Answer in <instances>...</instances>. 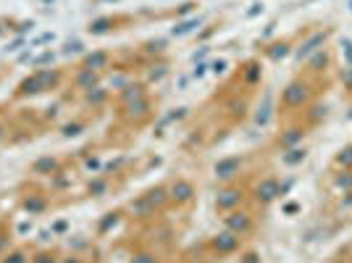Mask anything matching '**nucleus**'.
<instances>
[{"instance_id": "f257e3e1", "label": "nucleus", "mask_w": 352, "mask_h": 263, "mask_svg": "<svg viewBox=\"0 0 352 263\" xmlns=\"http://www.w3.org/2000/svg\"><path fill=\"white\" fill-rule=\"evenodd\" d=\"M316 92H318V85H316V79H310V76H294L292 82L287 85V87L281 90V98H279V108L284 114H294V111H305L313 98H316Z\"/></svg>"}, {"instance_id": "f03ea898", "label": "nucleus", "mask_w": 352, "mask_h": 263, "mask_svg": "<svg viewBox=\"0 0 352 263\" xmlns=\"http://www.w3.org/2000/svg\"><path fill=\"white\" fill-rule=\"evenodd\" d=\"M279 198H281V182L276 174L261 176V179L250 187V200L258 205V208H268L271 203H276Z\"/></svg>"}, {"instance_id": "7ed1b4c3", "label": "nucleus", "mask_w": 352, "mask_h": 263, "mask_svg": "<svg viewBox=\"0 0 352 263\" xmlns=\"http://www.w3.org/2000/svg\"><path fill=\"white\" fill-rule=\"evenodd\" d=\"M248 198H250V187H245V185H236V182L223 185L219 190V195H216V211L219 213H229L234 208H242Z\"/></svg>"}, {"instance_id": "20e7f679", "label": "nucleus", "mask_w": 352, "mask_h": 263, "mask_svg": "<svg viewBox=\"0 0 352 263\" xmlns=\"http://www.w3.org/2000/svg\"><path fill=\"white\" fill-rule=\"evenodd\" d=\"M223 229L239 234V237L245 240V237L252 234V229H255V216H252V211H250V208H234V211L223 213Z\"/></svg>"}, {"instance_id": "39448f33", "label": "nucleus", "mask_w": 352, "mask_h": 263, "mask_svg": "<svg viewBox=\"0 0 352 263\" xmlns=\"http://www.w3.org/2000/svg\"><path fill=\"white\" fill-rule=\"evenodd\" d=\"M208 250L216 255V258H226V255H234L242 250V237L234 232H229V229H223V232L213 234L210 240H208Z\"/></svg>"}, {"instance_id": "423d86ee", "label": "nucleus", "mask_w": 352, "mask_h": 263, "mask_svg": "<svg viewBox=\"0 0 352 263\" xmlns=\"http://www.w3.org/2000/svg\"><path fill=\"white\" fill-rule=\"evenodd\" d=\"M166 190H168V200H171V205H176V208H187V205L195 200V195H197V187L192 185L187 176H176Z\"/></svg>"}, {"instance_id": "0eeeda50", "label": "nucleus", "mask_w": 352, "mask_h": 263, "mask_svg": "<svg viewBox=\"0 0 352 263\" xmlns=\"http://www.w3.org/2000/svg\"><path fill=\"white\" fill-rule=\"evenodd\" d=\"M329 37H331V30H313L308 32L305 37H302V43L297 45V61H308L313 53H318L321 48H326L329 43Z\"/></svg>"}, {"instance_id": "6e6552de", "label": "nucleus", "mask_w": 352, "mask_h": 263, "mask_svg": "<svg viewBox=\"0 0 352 263\" xmlns=\"http://www.w3.org/2000/svg\"><path fill=\"white\" fill-rule=\"evenodd\" d=\"M242 169H245V158L242 156H229V158H223L213 166V176H216V182L221 185H232L239 179L242 174Z\"/></svg>"}, {"instance_id": "1a4fd4ad", "label": "nucleus", "mask_w": 352, "mask_h": 263, "mask_svg": "<svg viewBox=\"0 0 352 263\" xmlns=\"http://www.w3.org/2000/svg\"><path fill=\"white\" fill-rule=\"evenodd\" d=\"M305 137H308V127H305L302 121H294V124H289L287 129H281L279 134H276V147H281V153H284V150H289V147L302 145Z\"/></svg>"}, {"instance_id": "9d476101", "label": "nucleus", "mask_w": 352, "mask_h": 263, "mask_svg": "<svg viewBox=\"0 0 352 263\" xmlns=\"http://www.w3.org/2000/svg\"><path fill=\"white\" fill-rule=\"evenodd\" d=\"M331 63H334V56H331V50L329 48H321L318 53H313L308 61H305V76L310 79H316V76H321L331 69Z\"/></svg>"}, {"instance_id": "9b49d317", "label": "nucleus", "mask_w": 352, "mask_h": 263, "mask_svg": "<svg viewBox=\"0 0 352 263\" xmlns=\"http://www.w3.org/2000/svg\"><path fill=\"white\" fill-rule=\"evenodd\" d=\"M126 213L137 221H153V219H158V213H161V211L150 203L145 195H140L137 200H132V203L126 205Z\"/></svg>"}, {"instance_id": "f8f14e48", "label": "nucleus", "mask_w": 352, "mask_h": 263, "mask_svg": "<svg viewBox=\"0 0 352 263\" xmlns=\"http://www.w3.org/2000/svg\"><path fill=\"white\" fill-rule=\"evenodd\" d=\"M323 118H326V105H323V103H310L308 108H305V111H302V124H305V127H318V124H321Z\"/></svg>"}, {"instance_id": "ddd939ff", "label": "nucleus", "mask_w": 352, "mask_h": 263, "mask_svg": "<svg viewBox=\"0 0 352 263\" xmlns=\"http://www.w3.org/2000/svg\"><path fill=\"white\" fill-rule=\"evenodd\" d=\"M239 76H242V85H245V87H255V85L263 79V69H261L258 61H248L245 69L239 72Z\"/></svg>"}, {"instance_id": "4468645a", "label": "nucleus", "mask_w": 352, "mask_h": 263, "mask_svg": "<svg viewBox=\"0 0 352 263\" xmlns=\"http://www.w3.org/2000/svg\"><path fill=\"white\" fill-rule=\"evenodd\" d=\"M331 169L334 171H352V143L344 147H339L331 158Z\"/></svg>"}, {"instance_id": "2eb2a0df", "label": "nucleus", "mask_w": 352, "mask_h": 263, "mask_svg": "<svg viewBox=\"0 0 352 263\" xmlns=\"http://www.w3.org/2000/svg\"><path fill=\"white\" fill-rule=\"evenodd\" d=\"M331 190L342 195V192H350L352 190V171H334L331 169V179H329Z\"/></svg>"}, {"instance_id": "dca6fc26", "label": "nucleus", "mask_w": 352, "mask_h": 263, "mask_svg": "<svg viewBox=\"0 0 352 263\" xmlns=\"http://www.w3.org/2000/svg\"><path fill=\"white\" fill-rule=\"evenodd\" d=\"M147 98V87L142 82H137V85H126V87L121 90V103L124 105H129V103H137V101H145Z\"/></svg>"}, {"instance_id": "f3484780", "label": "nucleus", "mask_w": 352, "mask_h": 263, "mask_svg": "<svg viewBox=\"0 0 352 263\" xmlns=\"http://www.w3.org/2000/svg\"><path fill=\"white\" fill-rule=\"evenodd\" d=\"M145 198L155 205L161 213L168 208V205H171V200H168V190H166V187H150V190L145 192Z\"/></svg>"}, {"instance_id": "a211bd4d", "label": "nucleus", "mask_w": 352, "mask_h": 263, "mask_svg": "<svg viewBox=\"0 0 352 263\" xmlns=\"http://www.w3.org/2000/svg\"><path fill=\"white\" fill-rule=\"evenodd\" d=\"M150 105H153V103H150V98H145V101H137V103H129V105H124V111H126V114H124V116L126 118H147L150 116Z\"/></svg>"}, {"instance_id": "6ab92c4d", "label": "nucleus", "mask_w": 352, "mask_h": 263, "mask_svg": "<svg viewBox=\"0 0 352 263\" xmlns=\"http://www.w3.org/2000/svg\"><path fill=\"white\" fill-rule=\"evenodd\" d=\"M281 161L287 163V166H297V163H302V161H305V147L297 145V147L284 150V153H281Z\"/></svg>"}, {"instance_id": "aec40b11", "label": "nucleus", "mask_w": 352, "mask_h": 263, "mask_svg": "<svg viewBox=\"0 0 352 263\" xmlns=\"http://www.w3.org/2000/svg\"><path fill=\"white\" fill-rule=\"evenodd\" d=\"M289 50H292V43L289 40H284V43H274L268 50H265V56L271 61H281L284 56H289Z\"/></svg>"}, {"instance_id": "412c9836", "label": "nucleus", "mask_w": 352, "mask_h": 263, "mask_svg": "<svg viewBox=\"0 0 352 263\" xmlns=\"http://www.w3.org/2000/svg\"><path fill=\"white\" fill-rule=\"evenodd\" d=\"M98 85V72H89V69H82L79 76H76V87L79 90H92Z\"/></svg>"}, {"instance_id": "4be33fe9", "label": "nucleus", "mask_w": 352, "mask_h": 263, "mask_svg": "<svg viewBox=\"0 0 352 263\" xmlns=\"http://www.w3.org/2000/svg\"><path fill=\"white\" fill-rule=\"evenodd\" d=\"M108 53H98V56H89L87 61H85V69H89V72H103L105 63H108Z\"/></svg>"}, {"instance_id": "5701e85b", "label": "nucleus", "mask_w": 352, "mask_h": 263, "mask_svg": "<svg viewBox=\"0 0 352 263\" xmlns=\"http://www.w3.org/2000/svg\"><path fill=\"white\" fill-rule=\"evenodd\" d=\"M334 208H337V213H352V190L337 195V203H334Z\"/></svg>"}, {"instance_id": "b1692460", "label": "nucleus", "mask_w": 352, "mask_h": 263, "mask_svg": "<svg viewBox=\"0 0 352 263\" xmlns=\"http://www.w3.org/2000/svg\"><path fill=\"white\" fill-rule=\"evenodd\" d=\"M129 263H163L153 250H137Z\"/></svg>"}, {"instance_id": "393cba45", "label": "nucleus", "mask_w": 352, "mask_h": 263, "mask_svg": "<svg viewBox=\"0 0 352 263\" xmlns=\"http://www.w3.org/2000/svg\"><path fill=\"white\" fill-rule=\"evenodd\" d=\"M248 108H250L248 101H236V98H234V101L229 103V111H232V116H234V118H245V116H248Z\"/></svg>"}, {"instance_id": "a878e982", "label": "nucleus", "mask_w": 352, "mask_h": 263, "mask_svg": "<svg viewBox=\"0 0 352 263\" xmlns=\"http://www.w3.org/2000/svg\"><path fill=\"white\" fill-rule=\"evenodd\" d=\"M0 263H30V255L21 253V250H16V253H11V255H6Z\"/></svg>"}, {"instance_id": "bb28decb", "label": "nucleus", "mask_w": 352, "mask_h": 263, "mask_svg": "<svg viewBox=\"0 0 352 263\" xmlns=\"http://www.w3.org/2000/svg\"><path fill=\"white\" fill-rule=\"evenodd\" d=\"M239 263H261V253L258 250H245L239 255Z\"/></svg>"}, {"instance_id": "cd10ccee", "label": "nucleus", "mask_w": 352, "mask_h": 263, "mask_svg": "<svg viewBox=\"0 0 352 263\" xmlns=\"http://www.w3.org/2000/svg\"><path fill=\"white\" fill-rule=\"evenodd\" d=\"M56 166H58V163H56V161H50V158H45V161H40V163H37V166H34V171H53Z\"/></svg>"}, {"instance_id": "c85d7f7f", "label": "nucleus", "mask_w": 352, "mask_h": 263, "mask_svg": "<svg viewBox=\"0 0 352 263\" xmlns=\"http://www.w3.org/2000/svg\"><path fill=\"white\" fill-rule=\"evenodd\" d=\"M108 190V182H95V185H89V195H98L100 198V192Z\"/></svg>"}, {"instance_id": "c756f323", "label": "nucleus", "mask_w": 352, "mask_h": 263, "mask_svg": "<svg viewBox=\"0 0 352 263\" xmlns=\"http://www.w3.org/2000/svg\"><path fill=\"white\" fill-rule=\"evenodd\" d=\"M87 101L92 103V105H98V103H103V101H105V92H103V90H95V95L89 92V95H87Z\"/></svg>"}, {"instance_id": "7c9ffc66", "label": "nucleus", "mask_w": 352, "mask_h": 263, "mask_svg": "<svg viewBox=\"0 0 352 263\" xmlns=\"http://www.w3.org/2000/svg\"><path fill=\"white\" fill-rule=\"evenodd\" d=\"M195 24H197V21H184L182 27H174V34H184V32H190Z\"/></svg>"}, {"instance_id": "2f4dec72", "label": "nucleus", "mask_w": 352, "mask_h": 263, "mask_svg": "<svg viewBox=\"0 0 352 263\" xmlns=\"http://www.w3.org/2000/svg\"><path fill=\"white\" fill-rule=\"evenodd\" d=\"M34 263H53V255H47V253H45V255H37Z\"/></svg>"}, {"instance_id": "473e14b6", "label": "nucleus", "mask_w": 352, "mask_h": 263, "mask_svg": "<svg viewBox=\"0 0 352 263\" xmlns=\"http://www.w3.org/2000/svg\"><path fill=\"white\" fill-rule=\"evenodd\" d=\"M329 263H352V258H344V255H337V258H331Z\"/></svg>"}, {"instance_id": "72a5a7b5", "label": "nucleus", "mask_w": 352, "mask_h": 263, "mask_svg": "<svg viewBox=\"0 0 352 263\" xmlns=\"http://www.w3.org/2000/svg\"><path fill=\"white\" fill-rule=\"evenodd\" d=\"M63 263H82V261H79V258H66Z\"/></svg>"}, {"instance_id": "f704fd0d", "label": "nucleus", "mask_w": 352, "mask_h": 263, "mask_svg": "<svg viewBox=\"0 0 352 263\" xmlns=\"http://www.w3.org/2000/svg\"><path fill=\"white\" fill-rule=\"evenodd\" d=\"M350 118H352V114H350Z\"/></svg>"}]
</instances>
